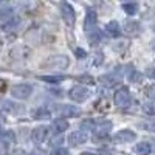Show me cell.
<instances>
[{
    "label": "cell",
    "instance_id": "1",
    "mask_svg": "<svg viewBox=\"0 0 155 155\" xmlns=\"http://www.w3.org/2000/svg\"><path fill=\"white\" fill-rule=\"evenodd\" d=\"M115 104L120 109H127L132 104V98H130V92L127 87H121L118 92L115 93Z\"/></svg>",
    "mask_w": 155,
    "mask_h": 155
},
{
    "label": "cell",
    "instance_id": "2",
    "mask_svg": "<svg viewBox=\"0 0 155 155\" xmlns=\"http://www.w3.org/2000/svg\"><path fill=\"white\" fill-rule=\"evenodd\" d=\"M42 67L45 68H53V70H65L68 67V58L65 56H54L50 58L47 64H42Z\"/></svg>",
    "mask_w": 155,
    "mask_h": 155
},
{
    "label": "cell",
    "instance_id": "3",
    "mask_svg": "<svg viewBox=\"0 0 155 155\" xmlns=\"http://www.w3.org/2000/svg\"><path fill=\"white\" fill-rule=\"evenodd\" d=\"M88 95H90L88 88L84 87V85H76V87H73L70 92H68L70 99H73L74 102H84L88 98Z\"/></svg>",
    "mask_w": 155,
    "mask_h": 155
},
{
    "label": "cell",
    "instance_id": "4",
    "mask_svg": "<svg viewBox=\"0 0 155 155\" xmlns=\"http://www.w3.org/2000/svg\"><path fill=\"white\" fill-rule=\"evenodd\" d=\"M61 14H62L64 22H65L68 27H73V23H74V20H76V14H74V9H73V6H71L70 3L64 2V3L61 5Z\"/></svg>",
    "mask_w": 155,
    "mask_h": 155
},
{
    "label": "cell",
    "instance_id": "5",
    "mask_svg": "<svg viewBox=\"0 0 155 155\" xmlns=\"http://www.w3.org/2000/svg\"><path fill=\"white\" fill-rule=\"evenodd\" d=\"M31 92H33V88L28 84H17V85L12 87V90H11L12 96L17 98V99H27L31 95Z\"/></svg>",
    "mask_w": 155,
    "mask_h": 155
},
{
    "label": "cell",
    "instance_id": "6",
    "mask_svg": "<svg viewBox=\"0 0 155 155\" xmlns=\"http://www.w3.org/2000/svg\"><path fill=\"white\" fill-rule=\"evenodd\" d=\"M88 140V135L82 130H76V132H71L68 135V144L70 146H81L84 144L85 141Z\"/></svg>",
    "mask_w": 155,
    "mask_h": 155
},
{
    "label": "cell",
    "instance_id": "7",
    "mask_svg": "<svg viewBox=\"0 0 155 155\" xmlns=\"http://www.w3.org/2000/svg\"><path fill=\"white\" fill-rule=\"evenodd\" d=\"M135 138H137V135L132 130H120L118 134L113 137V141H115V143H120V144H126V143L134 141Z\"/></svg>",
    "mask_w": 155,
    "mask_h": 155
},
{
    "label": "cell",
    "instance_id": "8",
    "mask_svg": "<svg viewBox=\"0 0 155 155\" xmlns=\"http://www.w3.org/2000/svg\"><path fill=\"white\" fill-rule=\"evenodd\" d=\"M47 135H48V129L44 127V126H39L31 132V140L34 141L36 144H41V143H44V141L47 140Z\"/></svg>",
    "mask_w": 155,
    "mask_h": 155
},
{
    "label": "cell",
    "instance_id": "9",
    "mask_svg": "<svg viewBox=\"0 0 155 155\" xmlns=\"http://www.w3.org/2000/svg\"><path fill=\"white\" fill-rule=\"evenodd\" d=\"M56 112L62 116H78L81 113V110L74 107V106H67V104H61V106H56Z\"/></svg>",
    "mask_w": 155,
    "mask_h": 155
},
{
    "label": "cell",
    "instance_id": "10",
    "mask_svg": "<svg viewBox=\"0 0 155 155\" xmlns=\"http://www.w3.org/2000/svg\"><path fill=\"white\" fill-rule=\"evenodd\" d=\"M95 23H96V12L93 9H88L87 16H85V20H84V30H87V31L93 30Z\"/></svg>",
    "mask_w": 155,
    "mask_h": 155
},
{
    "label": "cell",
    "instance_id": "11",
    "mask_svg": "<svg viewBox=\"0 0 155 155\" xmlns=\"http://www.w3.org/2000/svg\"><path fill=\"white\" fill-rule=\"evenodd\" d=\"M68 121L67 120H64V118H59V120H54L53 124H51V127H53V130L56 134H61V132H65L67 129H68Z\"/></svg>",
    "mask_w": 155,
    "mask_h": 155
},
{
    "label": "cell",
    "instance_id": "12",
    "mask_svg": "<svg viewBox=\"0 0 155 155\" xmlns=\"http://www.w3.org/2000/svg\"><path fill=\"white\" fill-rule=\"evenodd\" d=\"M137 153H140V155H149L150 152H152V146L147 143V141H141V143H138L137 146H135V149H134Z\"/></svg>",
    "mask_w": 155,
    "mask_h": 155
},
{
    "label": "cell",
    "instance_id": "13",
    "mask_svg": "<svg viewBox=\"0 0 155 155\" xmlns=\"http://www.w3.org/2000/svg\"><path fill=\"white\" fill-rule=\"evenodd\" d=\"M106 33H109L112 37H118L120 36V25H118V22H115V20L109 22L106 25Z\"/></svg>",
    "mask_w": 155,
    "mask_h": 155
},
{
    "label": "cell",
    "instance_id": "14",
    "mask_svg": "<svg viewBox=\"0 0 155 155\" xmlns=\"http://www.w3.org/2000/svg\"><path fill=\"white\" fill-rule=\"evenodd\" d=\"M124 30L127 34H137L140 31V25H138V22H126Z\"/></svg>",
    "mask_w": 155,
    "mask_h": 155
},
{
    "label": "cell",
    "instance_id": "15",
    "mask_svg": "<svg viewBox=\"0 0 155 155\" xmlns=\"http://www.w3.org/2000/svg\"><path fill=\"white\" fill-rule=\"evenodd\" d=\"M2 141L5 144H8V143H14L16 141V137H14V132L12 130H8V132H3L2 134Z\"/></svg>",
    "mask_w": 155,
    "mask_h": 155
},
{
    "label": "cell",
    "instance_id": "16",
    "mask_svg": "<svg viewBox=\"0 0 155 155\" xmlns=\"http://www.w3.org/2000/svg\"><path fill=\"white\" fill-rule=\"evenodd\" d=\"M123 9L127 12V14L134 16L137 12V9H138V5L137 3H123Z\"/></svg>",
    "mask_w": 155,
    "mask_h": 155
},
{
    "label": "cell",
    "instance_id": "17",
    "mask_svg": "<svg viewBox=\"0 0 155 155\" xmlns=\"http://www.w3.org/2000/svg\"><path fill=\"white\" fill-rule=\"evenodd\" d=\"M37 113H34L36 118H50V112L47 109H37Z\"/></svg>",
    "mask_w": 155,
    "mask_h": 155
},
{
    "label": "cell",
    "instance_id": "18",
    "mask_svg": "<svg viewBox=\"0 0 155 155\" xmlns=\"http://www.w3.org/2000/svg\"><path fill=\"white\" fill-rule=\"evenodd\" d=\"M99 41H101V34L99 33H95V34L92 33V34L88 36V42L90 44H98Z\"/></svg>",
    "mask_w": 155,
    "mask_h": 155
},
{
    "label": "cell",
    "instance_id": "19",
    "mask_svg": "<svg viewBox=\"0 0 155 155\" xmlns=\"http://www.w3.org/2000/svg\"><path fill=\"white\" fill-rule=\"evenodd\" d=\"M143 112H144L146 115H149V116L153 115V106H152V102H147V104L143 106Z\"/></svg>",
    "mask_w": 155,
    "mask_h": 155
},
{
    "label": "cell",
    "instance_id": "20",
    "mask_svg": "<svg viewBox=\"0 0 155 155\" xmlns=\"http://www.w3.org/2000/svg\"><path fill=\"white\" fill-rule=\"evenodd\" d=\"M50 155H68V150L64 149V147H56V149L51 150Z\"/></svg>",
    "mask_w": 155,
    "mask_h": 155
},
{
    "label": "cell",
    "instance_id": "21",
    "mask_svg": "<svg viewBox=\"0 0 155 155\" xmlns=\"http://www.w3.org/2000/svg\"><path fill=\"white\" fill-rule=\"evenodd\" d=\"M41 79H44V81H48V82H59V81H62L64 78H61V76H53V78H50V76H42Z\"/></svg>",
    "mask_w": 155,
    "mask_h": 155
},
{
    "label": "cell",
    "instance_id": "22",
    "mask_svg": "<svg viewBox=\"0 0 155 155\" xmlns=\"http://www.w3.org/2000/svg\"><path fill=\"white\" fill-rule=\"evenodd\" d=\"M82 127H85V129H93V127H95V121H92V120H84V121H82Z\"/></svg>",
    "mask_w": 155,
    "mask_h": 155
},
{
    "label": "cell",
    "instance_id": "23",
    "mask_svg": "<svg viewBox=\"0 0 155 155\" xmlns=\"http://www.w3.org/2000/svg\"><path fill=\"white\" fill-rule=\"evenodd\" d=\"M141 78H143V74H141V73H132V76H129V79H130V81H134V82H137V81H140L141 79Z\"/></svg>",
    "mask_w": 155,
    "mask_h": 155
},
{
    "label": "cell",
    "instance_id": "24",
    "mask_svg": "<svg viewBox=\"0 0 155 155\" xmlns=\"http://www.w3.org/2000/svg\"><path fill=\"white\" fill-rule=\"evenodd\" d=\"M76 56H78V58H84V56H85V51H84L82 48H76Z\"/></svg>",
    "mask_w": 155,
    "mask_h": 155
},
{
    "label": "cell",
    "instance_id": "25",
    "mask_svg": "<svg viewBox=\"0 0 155 155\" xmlns=\"http://www.w3.org/2000/svg\"><path fill=\"white\" fill-rule=\"evenodd\" d=\"M99 155H112V152H110L109 149L104 147V149H101V150H99Z\"/></svg>",
    "mask_w": 155,
    "mask_h": 155
},
{
    "label": "cell",
    "instance_id": "26",
    "mask_svg": "<svg viewBox=\"0 0 155 155\" xmlns=\"http://www.w3.org/2000/svg\"><path fill=\"white\" fill-rule=\"evenodd\" d=\"M56 143H58V144H61V143H62V138H58V140H56V138H54V140H53V141H51V144H53V146H54V144H56Z\"/></svg>",
    "mask_w": 155,
    "mask_h": 155
},
{
    "label": "cell",
    "instance_id": "27",
    "mask_svg": "<svg viewBox=\"0 0 155 155\" xmlns=\"http://www.w3.org/2000/svg\"><path fill=\"white\" fill-rule=\"evenodd\" d=\"M81 155H95V153H92V152H84V153H81Z\"/></svg>",
    "mask_w": 155,
    "mask_h": 155
}]
</instances>
